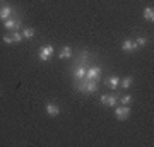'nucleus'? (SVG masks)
<instances>
[{
	"mask_svg": "<svg viewBox=\"0 0 154 147\" xmlns=\"http://www.w3.org/2000/svg\"><path fill=\"white\" fill-rule=\"evenodd\" d=\"M106 86H110L111 89H116V87L120 86V77L118 75H111L106 79Z\"/></svg>",
	"mask_w": 154,
	"mask_h": 147,
	"instance_id": "10",
	"label": "nucleus"
},
{
	"mask_svg": "<svg viewBox=\"0 0 154 147\" xmlns=\"http://www.w3.org/2000/svg\"><path fill=\"white\" fill-rule=\"evenodd\" d=\"M53 53H55V50H53V46L51 44H45V46H41L38 51V58L41 62H48L51 57H53Z\"/></svg>",
	"mask_w": 154,
	"mask_h": 147,
	"instance_id": "2",
	"label": "nucleus"
},
{
	"mask_svg": "<svg viewBox=\"0 0 154 147\" xmlns=\"http://www.w3.org/2000/svg\"><path fill=\"white\" fill-rule=\"evenodd\" d=\"M75 89L79 93H84V94H94L98 91V82L96 81H79L75 84Z\"/></svg>",
	"mask_w": 154,
	"mask_h": 147,
	"instance_id": "1",
	"label": "nucleus"
},
{
	"mask_svg": "<svg viewBox=\"0 0 154 147\" xmlns=\"http://www.w3.org/2000/svg\"><path fill=\"white\" fill-rule=\"evenodd\" d=\"M144 19H146L147 22L154 21V9L152 7H146V9H144Z\"/></svg>",
	"mask_w": 154,
	"mask_h": 147,
	"instance_id": "13",
	"label": "nucleus"
},
{
	"mask_svg": "<svg viewBox=\"0 0 154 147\" xmlns=\"http://www.w3.org/2000/svg\"><path fill=\"white\" fill-rule=\"evenodd\" d=\"M4 27H5L7 31H19V27H21V19H14V16H12L11 19L4 21Z\"/></svg>",
	"mask_w": 154,
	"mask_h": 147,
	"instance_id": "6",
	"label": "nucleus"
},
{
	"mask_svg": "<svg viewBox=\"0 0 154 147\" xmlns=\"http://www.w3.org/2000/svg\"><path fill=\"white\" fill-rule=\"evenodd\" d=\"M70 57H72L70 46H63V48L60 50V53H58V58H60V60H65V58H70Z\"/></svg>",
	"mask_w": 154,
	"mask_h": 147,
	"instance_id": "11",
	"label": "nucleus"
},
{
	"mask_svg": "<svg viewBox=\"0 0 154 147\" xmlns=\"http://www.w3.org/2000/svg\"><path fill=\"white\" fill-rule=\"evenodd\" d=\"M132 81H134V79H132L130 75L125 77V79H120V86L123 87V89H127V87H130V86H132Z\"/></svg>",
	"mask_w": 154,
	"mask_h": 147,
	"instance_id": "15",
	"label": "nucleus"
},
{
	"mask_svg": "<svg viewBox=\"0 0 154 147\" xmlns=\"http://www.w3.org/2000/svg\"><path fill=\"white\" fill-rule=\"evenodd\" d=\"M4 43H5V44H12V43H14L11 34H5V36H4Z\"/></svg>",
	"mask_w": 154,
	"mask_h": 147,
	"instance_id": "19",
	"label": "nucleus"
},
{
	"mask_svg": "<svg viewBox=\"0 0 154 147\" xmlns=\"http://www.w3.org/2000/svg\"><path fill=\"white\" fill-rule=\"evenodd\" d=\"M113 111H115L116 120H120V121H125L127 118L130 116V108H128V106H123V104H122V106H118V108L115 106V109H113Z\"/></svg>",
	"mask_w": 154,
	"mask_h": 147,
	"instance_id": "4",
	"label": "nucleus"
},
{
	"mask_svg": "<svg viewBox=\"0 0 154 147\" xmlns=\"http://www.w3.org/2000/svg\"><path fill=\"white\" fill-rule=\"evenodd\" d=\"M11 36H12V41H14V43H21L22 39H24V38H22V34L19 33V31H12Z\"/></svg>",
	"mask_w": 154,
	"mask_h": 147,
	"instance_id": "17",
	"label": "nucleus"
},
{
	"mask_svg": "<svg viewBox=\"0 0 154 147\" xmlns=\"http://www.w3.org/2000/svg\"><path fill=\"white\" fill-rule=\"evenodd\" d=\"M12 16H14V9H12L9 4H2V5H0V19L7 21V19H11Z\"/></svg>",
	"mask_w": 154,
	"mask_h": 147,
	"instance_id": "7",
	"label": "nucleus"
},
{
	"mask_svg": "<svg viewBox=\"0 0 154 147\" xmlns=\"http://www.w3.org/2000/svg\"><path fill=\"white\" fill-rule=\"evenodd\" d=\"M120 103L123 104V106H128V104L132 103V96H130V94H125V96H122V98H120Z\"/></svg>",
	"mask_w": 154,
	"mask_h": 147,
	"instance_id": "18",
	"label": "nucleus"
},
{
	"mask_svg": "<svg viewBox=\"0 0 154 147\" xmlns=\"http://www.w3.org/2000/svg\"><path fill=\"white\" fill-rule=\"evenodd\" d=\"M45 111H46V115H50V116H58V115H60V106L55 104V103H46Z\"/></svg>",
	"mask_w": 154,
	"mask_h": 147,
	"instance_id": "8",
	"label": "nucleus"
},
{
	"mask_svg": "<svg viewBox=\"0 0 154 147\" xmlns=\"http://www.w3.org/2000/svg\"><path fill=\"white\" fill-rule=\"evenodd\" d=\"M122 50L127 51V53H132L134 50H137L135 43H134V39H123V43H122Z\"/></svg>",
	"mask_w": 154,
	"mask_h": 147,
	"instance_id": "9",
	"label": "nucleus"
},
{
	"mask_svg": "<svg viewBox=\"0 0 154 147\" xmlns=\"http://www.w3.org/2000/svg\"><path fill=\"white\" fill-rule=\"evenodd\" d=\"M21 34H22V38L24 39H31V38H34V29L33 27H24Z\"/></svg>",
	"mask_w": 154,
	"mask_h": 147,
	"instance_id": "14",
	"label": "nucleus"
},
{
	"mask_svg": "<svg viewBox=\"0 0 154 147\" xmlns=\"http://www.w3.org/2000/svg\"><path fill=\"white\" fill-rule=\"evenodd\" d=\"M99 77H101V67H98V65L88 67V72H86V81H96V82H99Z\"/></svg>",
	"mask_w": 154,
	"mask_h": 147,
	"instance_id": "3",
	"label": "nucleus"
},
{
	"mask_svg": "<svg viewBox=\"0 0 154 147\" xmlns=\"http://www.w3.org/2000/svg\"><path fill=\"white\" fill-rule=\"evenodd\" d=\"M86 72H88V67L84 65H77L75 69H74V72H72V77H74V81L79 82V81H84L86 79Z\"/></svg>",
	"mask_w": 154,
	"mask_h": 147,
	"instance_id": "5",
	"label": "nucleus"
},
{
	"mask_svg": "<svg viewBox=\"0 0 154 147\" xmlns=\"http://www.w3.org/2000/svg\"><path fill=\"white\" fill-rule=\"evenodd\" d=\"M134 43H135V46H137V48H140V46H146V44H147V38L139 36L137 39H134Z\"/></svg>",
	"mask_w": 154,
	"mask_h": 147,
	"instance_id": "16",
	"label": "nucleus"
},
{
	"mask_svg": "<svg viewBox=\"0 0 154 147\" xmlns=\"http://www.w3.org/2000/svg\"><path fill=\"white\" fill-rule=\"evenodd\" d=\"M116 103H118V98H116V94H108V99H106V108H115Z\"/></svg>",
	"mask_w": 154,
	"mask_h": 147,
	"instance_id": "12",
	"label": "nucleus"
}]
</instances>
